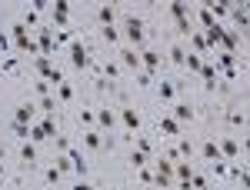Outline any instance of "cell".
<instances>
[{"label": "cell", "mask_w": 250, "mask_h": 190, "mask_svg": "<svg viewBox=\"0 0 250 190\" xmlns=\"http://www.w3.org/2000/svg\"><path fill=\"white\" fill-rule=\"evenodd\" d=\"M97 17H100L104 27H114V7H110V3H107V7H100V10H97Z\"/></svg>", "instance_id": "cell-16"}, {"label": "cell", "mask_w": 250, "mask_h": 190, "mask_svg": "<svg viewBox=\"0 0 250 190\" xmlns=\"http://www.w3.org/2000/svg\"><path fill=\"white\" fill-rule=\"evenodd\" d=\"M200 20H204V27H207V30H210L213 23H217V20H213V14H210V10H207V7L200 10Z\"/></svg>", "instance_id": "cell-31"}, {"label": "cell", "mask_w": 250, "mask_h": 190, "mask_svg": "<svg viewBox=\"0 0 250 190\" xmlns=\"http://www.w3.org/2000/svg\"><path fill=\"white\" fill-rule=\"evenodd\" d=\"M120 63H124L127 70H137V67H140V54H134V50H120Z\"/></svg>", "instance_id": "cell-10"}, {"label": "cell", "mask_w": 250, "mask_h": 190, "mask_svg": "<svg viewBox=\"0 0 250 190\" xmlns=\"http://www.w3.org/2000/svg\"><path fill=\"white\" fill-rule=\"evenodd\" d=\"M124 34H127V40H130V43H144V20H140V17H127Z\"/></svg>", "instance_id": "cell-2"}, {"label": "cell", "mask_w": 250, "mask_h": 190, "mask_svg": "<svg viewBox=\"0 0 250 190\" xmlns=\"http://www.w3.org/2000/svg\"><path fill=\"white\" fill-rule=\"evenodd\" d=\"M97 120H100V124H104V127H107V130H110V127H114V110H100V114H97Z\"/></svg>", "instance_id": "cell-25"}, {"label": "cell", "mask_w": 250, "mask_h": 190, "mask_svg": "<svg viewBox=\"0 0 250 190\" xmlns=\"http://www.w3.org/2000/svg\"><path fill=\"white\" fill-rule=\"evenodd\" d=\"M200 77L207 80L204 87H207V90H213V84H217V67H213V63H204V67H200Z\"/></svg>", "instance_id": "cell-11"}, {"label": "cell", "mask_w": 250, "mask_h": 190, "mask_svg": "<svg viewBox=\"0 0 250 190\" xmlns=\"http://www.w3.org/2000/svg\"><path fill=\"white\" fill-rule=\"evenodd\" d=\"M20 157H23V164H34V160H37V150H34V144H23Z\"/></svg>", "instance_id": "cell-23"}, {"label": "cell", "mask_w": 250, "mask_h": 190, "mask_svg": "<svg viewBox=\"0 0 250 190\" xmlns=\"http://www.w3.org/2000/svg\"><path fill=\"white\" fill-rule=\"evenodd\" d=\"M160 130L170 133V137H177V133H180V124H177L173 117H164V120H160Z\"/></svg>", "instance_id": "cell-15"}, {"label": "cell", "mask_w": 250, "mask_h": 190, "mask_svg": "<svg viewBox=\"0 0 250 190\" xmlns=\"http://www.w3.org/2000/svg\"><path fill=\"white\" fill-rule=\"evenodd\" d=\"M34 63H37L40 77H43V80H47V74H50V70H54V63H50V57H37V60H34Z\"/></svg>", "instance_id": "cell-18"}, {"label": "cell", "mask_w": 250, "mask_h": 190, "mask_svg": "<svg viewBox=\"0 0 250 190\" xmlns=\"http://www.w3.org/2000/svg\"><path fill=\"white\" fill-rule=\"evenodd\" d=\"M47 180H50V184H57V180H60V170H57V167H54V170H47Z\"/></svg>", "instance_id": "cell-43"}, {"label": "cell", "mask_w": 250, "mask_h": 190, "mask_svg": "<svg viewBox=\"0 0 250 190\" xmlns=\"http://www.w3.org/2000/svg\"><path fill=\"white\" fill-rule=\"evenodd\" d=\"M67 10H70L67 0H54V14H67Z\"/></svg>", "instance_id": "cell-34"}, {"label": "cell", "mask_w": 250, "mask_h": 190, "mask_svg": "<svg viewBox=\"0 0 250 190\" xmlns=\"http://www.w3.org/2000/svg\"><path fill=\"white\" fill-rule=\"evenodd\" d=\"M237 40H240V34H233V30H230V34H224V40H220V43H224V47H227V54H230L233 47H237Z\"/></svg>", "instance_id": "cell-26"}, {"label": "cell", "mask_w": 250, "mask_h": 190, "mask_svg": "<svg viewBox=\"0 0 250 190\" xmlns=\"http://www.w3.org/2000/svg\"><path fill=\"white\" fill-rule=\"evenodd\" d=\"M130 164H134V170H140V167H144V164H147V153H130Z\"/></svg>", "instance_id": "cell-27"}, {"label": "cell", "mask_w": 250, "mask_h": 190, "mask_svg": "<svg viewBox=\"0 0 250 190\" xmlns=\"http://www.w3.org/2000/svg\"><path fill=\"white\" fill-rule=\"evenodd\" d=\"M83 144H87V147H90V150H97V147H100V144H104V140H100V133L87 130V133H83Z\"/></svg>", "instance_id": "cell-19"}, {"label": "cell", "mask_w": 250, "mask_h": 190, "mask_svg": "<svg viewBox=\"0 0 250 190\" xmlns=\"http://www.w3.org/2000/svg\"><path fill=\"white\" fill-rule=\"evenodd\" d=\"M57 170H60V173L74 170V164H70V157H67V153H63V157H60V160H57Z\"/></svg>", "instance_id": "cell-30"}, {"label": "cell", "mask_w": 250, "mask_h": 190, "mask_svg": "<svg viewBox=\"0 0 250 190\" xmlns=\"http://www.w3.org/2000/svg\"><path fill=\"white\" fill-rule=\"evenodd\" d=\"M104 40H110V43L117 40V30H114V27H104Z\"/></svg>", "instance_id": "cell-39"}, {"label": "cell", "mask_w": 250, "mask_h": 190, "mask_svg": "<svg viewBox=\"0 0 250 190\" xmlns=\"http://www.w3.org/2000/svg\"><path fill=\"white\" fill-rule=\"evenodd\" d=\"M187 67H190V70H200V67H204L200 54H187Z\"/></svg>", "instance_id": "cell-29"}, {"label": "cell", "mask_w": 250, "mask_h": 190, "mask_svg": "<svg viewBox=\"0 0 250 190\" xmlns=\"http://www.w3.org/2000/svg\"><path fill=\"white\" fill-rule=\"evenodd\" d=\"M47 80H50V84H63V77H60V70H57V67H54V70L47 74Z\"/></svg>", "instance_id": "cell-38"}, {"label": "cell", "mask_w": 250, "mask_h": 190, "mask_svg": "<svg viewBox=\"0 0 250 190\" xmlns=\"http://www.w3.org/2000/svg\"><path fill=\"white\" fill-rule=\"evenodd\" d=\"M154 184H157V187H170V177H160V173H157Z\"/></svg>", "instance_id": "cell-40"}, {"label": "cell", "mask_w": 250, "mask_h": 190, "mask_svg": "<svg viewBox=\"0 0 250 190\" xmlns=\"http://www.w3.org/2000/svg\"><path fill=\"white\" fill-rule=\"evenodd\" d=\"M74 190H97V187H90L87 180H80V184H77V187H74Z\"/></svg>", "instance_id": "cell-44"}, {"label": "cell", "mask_w": 250, "mask_h": 190, "mask_svg": "<svg viewBox=\"0 0 250 190\" xmlns=\"http://www.w3.org/2000/svg\"><path fill=\"white\" fill-rule=\"evenodd\" d=\"M14 133L23 137V140H30V130H27V124H14Z\"/></svg>", "instance_id": "cell-33"}, {"label": "cell", "mask_w": 250, "mask_h": 190, "mask_svg": "<svg viewBox=\"0 0 250 190\" xmlns=\"http://www.w3.org/2000/svg\"><path fill=\"white\" fill-rule=\"evenodd\" d=\"M170 60H173V63H187V50H184L180 43H177V47H170Z\"/></svg>", "instance_id": "cell-20"}, {"label": "cell", "mask_w": 250, "mask_h": 190, "mask_svg": "<svg viewBox=\"0 0 250 190\" xmlns=\"http://www.w3.org/2000/svg\"><path fill=\"white\" fill-rule=\"evenodd\" d=\"M104 70H107V77H117V74H120V67H117V63H107Z\"/></svg>", "instance_id": "cell-42"}, {"label": "cell", "mask_w": 250, "mask_h": 190, "mask_svg": "<svg viewBox=\"0 0 250 190\" xmlns=\"http://www.w3.org/2000/svg\"><path fill=\"white\" fill-rule=\"evenodd\" d=\"M173 173H177V180H180V184H184V190L190 187V177H193L190 164H177V167H173Z\"/></svg>", "instance_id": "cell-8"}, {"label": "cell", "mask_w": 250, "mask_h": 190, "mask_svg": "<svg viewBox=\"0 0 250 190\" xmlns=\"http://www.w3.org/2000/svg\"><path fill=\"white\" fill-rule=\"evenodd\" d=\"M193 37V47H197V50H204V47H207V43H204V37H200V34H190Z\"/></svg>", "instance_id": "cell-41"}, {"label": "cell", "mask_w": 250, "mask_h": 190, "mask_svg": "<svg viewBox=\"0 0 250 190\" xmlns=\"http://www.w3.org/2000/svg\"><path fill=\"white\" fill-rule=\"evenodd\" d=\"M220 40H224V30H220V23H213L210 30H207V37H204V43L213 47V43H220Z\"/></svg>", "instance_id": "cell-17"}, {"label": "cell", "mask_w": 250, "mask_h": 190, "mask_svg": "<svg viewBox=\"0 0 250 190\" xmlns=\"http://www.w3.org/2000/svg\"><path fill=\"white\" fill-rule=\"evenodd\" d=\"M233 20H237V27H240V30H247V27H250V17H247V3H240V7H233Z\"/></svg>", "instance_id": "cell-12"}, {"label": "cell", "mask_w": 250, "mask_h": 190, "mask_svg": "<svg viewBox=\"0 0 250 190\" xmlns=\"http://www.w3.org/2000/svg\"><path fill=\"white\" fill-rule=\"evenodd\" d=\"M233 63H237V60H233V54H227V50H224V54H220V67H224L230 77H233Z\"/></svg>", "instance_id": "cell-22"}, {"label": "cell", "mask_w": 250, "mask_h": 190, "mask_svg": "<svg viewBox=\"0 0 250 190\" xmlns=\"http://www.w3.org/2000/svg\"><path fill=\"white\" fill-rule=\"evenodd\" d=\"M40 130H43V137H57V124H54V117H47V120L40 124Z\"/></svg>", "instance_id": "cell-21"}, {"label": "cell", "mask_w": 250, "mask_h": 190, "mask_svg": "<svg viewBox=\"0 0 250 190\" xmlns=\"http://www.w3.org/2000/svg\"><path fill=\"white\" fill-rule=\"evenodd\" d=\"M177 153H184V157H187V160H190V153H193V147H190V144H187V140H180V150H177Z\"/></svg>", "instance_id": "cell-37"}, {"label": "cell", "mask_w": 250, "mask_h": 190, "mask_svg": "<svg viewBox=\"0 0 250 190\" xmlns=\"http://www.w3.org/2000/svg\"><path fill=\"white\" fill-rule=\"evenodd\" d=\"M160 97L170 100V97H173V84H160Z\"/></svg>", "instance_id": "cell-36"}, {"label": "cell", "mask_w": 250, "mask_h": 190, "mask_svg": "<svg viewBox=\"0 0 250 190\" xmlns=\"http://www.w3.org/2000/svg\"><path fill=\"white\" fill-rule=\"evenodd\" d=\"M170 14H173L177 20H187V7H184L180 0H173V3H170Z\"/></svg>", "instance_id": "cell-24"}, {"label": "cell", "mask_w": 250, "mask_h": 190, "mask_svg": "<svg viewBox=\"0 0 250 190\" xmlns=\"http://www.w3.org/2000/svg\"><path fill=\"white\" fill-rule=\"evenodd\" d=\"M30 120H34V104H20L14 124H30Z\"/></svg>", "instance_id": "cell-9"}, {"label": "cell", "mask_w": 250, "mask_h": 190, "mask_svg": "<svg viewBox=\"0 0 250 190\" xmlns=\"http://www.w3.org/2000/svg\"><path fill=\"white\" fill-rule=\"evenodd\" d=\"M200 153H204L207 160H213V164H220V160H224V157H220V147H217L213 140H204V144H200Z\"/></svg>", "instance_id": "cell-5"}, {"label": "cell", "mask_w": 250, "mask_h": 190, "mask_svg": "<svg viewBox=\"0 0 250 190\" xmlns=\"http://www.w3.org/2000/svg\"><path fill=\"white\" fill-rule=\"evenodd\" d=\"M120 120H124V127H127V130H137V127H140L137 110H120Z\"/></svg>", "instance_id": "cell-13"}, {"label": "cell", "mask_w": 250, "mask_h": 190, "mask_svg": "<svg viewBox=\"0 0 250 190\" xmlns=\"http://www.w3.org/2000/svg\"><path fill=\"white\" fill-rule=\"evenodd\" d=\"M14 47H17V50H27V54H40L37 43L30 40V34H27L23 23H14Z\"/></svg>", "instance_id": "cell-1"}, {"label": "cell", "mask_w": 250, "mask_h": 190, "mask_svg": "<svg viewBox=\"0 0 250 190\" xmlns=\"http://www.w3.org/2000/svg\"><path fill=\"white\" fill-rule=\"evenodd\" d=\"M157 167H160V170H157L160 177H170V173H173V164H170V160H160Z\"/></svg>", "instance_id": "cell-32"}, {"label": "cell", "mask_w": 250, "mask_h": 190, "mask_svg": "<svg viewBox=\"0 0 250 190\" xmlns=\"http://www.w3.org/2000/svg\"><path fill=\"white\" fill-rule=\"evenodd\" d=\"M67 157H70L74 170H77L80 177H83V173H87V160H83V153H80V150H74V147H67Z\"/></svg>", "instance_id": "cell-6"}, {"label": "cell", "mask_w": 250, "mask_h": 190, "mask_svg": "<svg viewBox=\"0 0 250 190\" xmlns=\"http://www.w3.org/2000/svg\"><path fill=\"white\" fill-rule=\"evenodd\" d=\"M217 147H220V157H227V160H230V157H237V153H240V144H237V140H233V137H227V140H220V144H217Z\"/></svg>", "instance_id": "cell-4"}, {"label": "cell", "mask_w": 250, "mask_h": 190, "mask_svg": "<svg viewBox=\"0 0 250 190\" xmlns=\"http://www.w3.org/2000/svg\"><path fill=\"white\" fill-rule=\"evenodd\" d=\"M40 110H47V114H54L57 107H54V97L47 94V97H40Z\"/></svg>", "instance_id": "cell-28"}, {"label": "cell", "mask_w": 250, "mask_h": 190, "mask_svg": "<svg viewBox=\"0 0 250 190\" xmlns=\"http://www.w3.org/2000/svg\"><path fill=\"white\" fill-rule=\"evenodd\" d=\"M74 97V87L70 84H60V100H70Z\"/></svg>", "instance_id": "cell-35"}, {"label": "cell", "mask_w": 250, "mask_h": 190, "mask_svg": "<svg viewBox=\"0 0 250 190\" xmlns=\"http://www.w3.org/2000/svg\"><path fill=\"white\" fill-rule=\"evenodd\" d=\"M70 63H74V67H77V70H83V67H87V63H90V54H87V47H83V43H70Z\"/></svg>", "instance_id": "cell-3"}, {"label": "cell", "mask_w": 250, "mask_h": 190, "mask_svg": "<svg viewBox=\"0 0 250 190\" xmlns=\"http://www.w3.org/2000/svg\"><path fill=\"white\" fill-rule=\"evenodd\" d=\"M140 63H144L147 70H157V67H160V57H157L154 50H144V54H140Z\"/></svg>", "instance_id": "cell-14"}, {"label": "cell", "mask_w": 250, "mask_h": 190, "mask_svg": "<svg viewBox=\"0 0 250 190\" xmlns=\"http://www.w3.org/2000/svg\"><path fill=\"white\" fill-rule=\"evenodd\" d=\"M173 120H177V124L193 120V107H190V104H177V107H173Z\"/></svg>", "instance_id": "cell-7"}]
</instances>
